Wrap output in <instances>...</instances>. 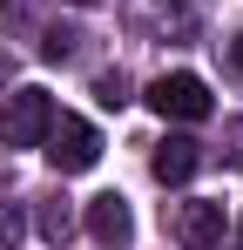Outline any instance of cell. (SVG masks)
Returning a JSON list of instances; mask_svg holds the SVG:
<instances>
[{
  "label": "cell",
  "instance_id": "1",
  "mask_svg": "<svg viewBox=\"0 0 243 250\" xmlns=\"http://www.w3.org/2000/svg\"><path fill=\"white\" fill-rule=\"evenodd\" d=\"M47 128H54V95L47 88H14L0 102V149H40Z\"/></svg>",
  "mask_w": 243,
  "mask_h": 250
},
{
  "label": "cell",
  "instance_id": "2",
  "mask_svg": "<svg viewBox=\"0 0 243 250\" xmlns=\"http://www.w3.org/2000/svg\"><path fill=\"white\" fill-rule=\"evenodd\" d=\"M40 142H47V163L61 169V176H81V169L101 163V128L81 122V115H54V128Z\"/></svg>",
  "mask_w": 243,
  "mask_h": 250
},
{
  "label": "cell",
  "instance_id": "3",
  "mask_svg": "<svg viewBox=\"0 0 243 250\" xmlns=\"http://www.w3.org/2000/svg\"><path fill=\"white\" fill-rule=\"evenodd\" d=\"M142 102L156 108L162 122H202V115H209V82L176 68V75H156V82L142 88Z\"/></svg>",
  "mask_w": 243,
  "mask_h": 250
},
{
  "label": "cell",
  "instance_id": "4",
  "mask_svg": "<svg viewBox=\"0 0 243 250\" xmlns=\"http://www.w3.org/2000/svg\"><path fill=\"white\" fill-rule=\"evenodd\" d=\"M81 223H88V237L101 250H128V237H135V209H128V196H88V209H81Z\"/></svg>",
  "mask_w": 243,
  "mask_h": 250
},
{
  "label": "cell",
  "instance_id": "5",
  "mask_svg": "<svg viewBox=\"0 0 243 250\" xmlns=\"http://www.w3.org/2000/svg\"><path fill=\"white\" fill-rule=\"evenodd\" d=\"M223 230H230L223 223V203H182L176 209V244L182 250H216Z\"/></svg>",
  "mask_w": 243,
  "mask_h": 250
},
{
  "label": "cell",
  "instance_id": "6",
  "mask_svg": "<svg viewBox=\"0 0 243 250\" xmlns=\"http://www.w3.org/2000/svg\"><path fill=\"white\" fill-rule=\"evenodd\" d=\"M196 163H202V149L189 142V135H162V142H156V156H149V169H156V183H162V189L189 183V176H196Z\"/></svg>",
  "mask_w": 243,
  "mask_h": 250
},
{
  "label": "cell",
  "instance_id": "7",
  "mask_svg": "<svg viewBox=\"0 0 243 250\" xmlns=\"http://www.w3.org/2000/svg\"><path fill=\"white\" fill-rule=\"evenodd\" d=\"M34 223H40V237L61 250L68 237H75V209H68V196H40V216H34Z\"/></svg>",
  "mask_w": 243,
  "mask_h": 250
},
{
  "label": "cell",
  "instance_id": "8",
  "mask_svg": "<svg viewBox=\"0 0 243 250\" xmlns=\"http://www.w3.org/2000/svg\"><path fill=\"white\" fill-rule=\"evenodd\" d=\"M20 230H27L20 203H7V196H0V250H14V244H20Z\"/></svg>",
  "mask_w": 243,
  "mask_h": 250
},
{
  "label": "cell",
  "instance_id": "9",
  "mask_svg": "<svg viewBox=\"0 0 243 250\" xmlns=\"http://www.w3.org/2000/svg\"><path fill=\"white\" fill-rule=\"evenodd\" d=\"M75 41H81V34H68V27H47V34H40V54H47V61H68V54H75Z\"/></svg>",
  "mask_w": 243,
  "mask_h": 250
},
{
  "label": "cell",
  "instance_id": "10",
  "mask_svg": "<svg viewBox=\"0 0 243 250\" xmlns=\"http://www.w3.org/2000/svg\"><path fill=\"white\" fill-rule=\"evenodd\" d=\"M95 102L122 108V102H128V82H122V75H101V82H95Z\"/></svg>",
  "mask_w": 243,
  "mask_h": 250
},
{
  "label": "cell",
  "instance_id": "11",
  "mask_svg": "<svg viewBox=\"0 0 243 250\" xmlns=\"http://www.w3.org/2000/svg\"><path fill=\"white\" fill-rule=\"evenodd\" d=\"M223 142H230V163L243 169V122H230V128H223Z\"/></svg>",
  "mask_w": 243,
  "mask_h": 250
},
{
  "label": "cell",
  "instance_id": "12",
  "mask_svg": "<svg viewBox=\"0 0 243 250\" xmlns=\"http://www.w3.org/2000/svg\"><path fill=\"white\" fill-rule=\"evenodd\" d=\"M68 7H101V0H68Z\"/></svg>",
  "mask_w": 243,
  "mask_h": 250
},
{
  "label": "cell",
  "instance_id": "13",
  "mask_svg": "<svg viewBox=\"0 0 243 250\" xmlns=\"http://www.w3.org/2000/svg\"><path fill=\"white\" fill-rule=\"evenodd\" d=\"M237 250H243V216H237Z\"/></svg>",
  "mask_w": 243,
  "mask_h": 250
}]
</instances>
